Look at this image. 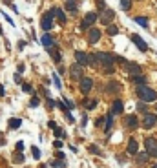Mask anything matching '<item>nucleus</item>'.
<instances>
[{"label": "nucleus", "instance_id": "39", "mask_svg": "<svg viewBox=\"0 0 157 168\" xmlns=\"http://www.w3.org/2000/svg\"><path fill=\"white\" fill-rule=\"evenodd\" d=\"M97 7H99V9H106V4H104V0H97Z\"/></svg>", "mask_w": 157, "mask_h": 168}, {"label": "nucleus", "instance_id": "3", "mask_svg": "<svg viewBox=\"0 0 157 168\" xmlns=\"http://www.w3.org/2000/svg\"><path fill=\"white\" fill-rule=\"evenodd\" d=\"M97 61L104 68H112V64L115 62V57L112 55V53H106V51H100V53H97Z\"/></svg>", "mask_w": 157, "mask_h": 168}, {"label": "nucleus", "instance_id": "36", "mask_svg": "<svg viewBox=\"0 0 157 168\" xmlns=\"http://www.w3.org/2000/svg\"><path fill=\"white\" fill-rule=\"evenodd\" d=\"M90 152H91V153H95V155H100V150H99L95 145H90Z\"/></svg>", "mask_w": 157, "mask_h": 168}, {"label": "nucleus", "instance_id": "40", "mask_svg": "<svg viewBox=\"0 0 157 168\" xmlns=\"http://www.w3.org/2000/svg\"><path fill=\"white\" fill-rule=\"evenodd\" d=\"M22 150H24V143H22V141H19V143H17V152H20V153H22Z\"/></svg>", "mask_w": 157, "mask_h": 168}, {"label": "nucleus", "instance_id": "21", "mask_svg": "<svg viewBox=\"0 0 157 168\" xmlns=\"http://www.w3.org/2000/svg\"><path fill=\"white\" fill-rule=\"evenodd\" d=\"M20 124H22V119H19V117H13V119H9V128H20Z\"/></svg>", "mask_w": 157, "mask_h": 168}, {"label": "nucleus", "instance_id": "19", "mask_svg": "<svg viewBox=\"0 0 157 168\" xmlns=\"http://www.w3.org/2000/svg\"><path fill=\"white\" fill-rule=\"evenodd\" d=\"M148 157H150V155H148L146 152H139L137 155H135V161H137L139 165H144V163H148Z\"/></svg>", "mask_w": 157, "mask_h": 168}, {"label": "nucleus", "instance_id": "45", "mask_svg": "<svg viewBox=\"0 0 157 168\" xmlns=\"http://www.w3.org/2000/svg\"><path fill=\"white\" fill-rule=\"evenodd\" d=\"M48 126H49V128H53V130H55V128H57V123H55V121H49V124H48Z\"/></svg>", "mask_w": 157, "mask_h": 168}, {"label": "nucleus", "instance_id": "25", "mask_svg": "<svg viewBox=\"0 0 157 168\" xmlns=\"http://www.w3.org/2000/svg\"><path fill=\"white\" fill-rule=\"evenodd\" d=\"M66 9L68 11H75L77 9V2L75 0H66Z\"/></svg>", "mask_w": 157, "mask_h": 168}, {"label": "nucleus", "instance_id": "6", "mask_svg": "<svg viewBox=\"0 0 157 168\" xmlns=\"http://www.w3.org/2000/svg\"><path fill=\"white\" fill-rule=\"evenodd\" d=\"M53 15H55V13H53V9H51V11H48V13L42 17V22H40V24H42V29H44V31H49V29L53 27Z\"/></svg>", "mask_w": 157, "mask_h": 168}, {"label": "nucleus", "instance_id": "11", "mask_svg": "<svg viewBox=\"0 0 157 168\" xmlns=\"http://www.w3.org/2000/svg\"><path fill=\"white\" fill-rule=\"evenodd\" d=\"M113 17H115V13H113L112 9H104V11L100 13V22L106 24V26H110V22L113 20Z\"/></svg>", "mask_w": 157, "mask_h": 168}, {"label": "nucleus", "instance_id": "41", "mask_svg": "<svg viewBox=\"0 0 157 168\" xmlns=\"http://www.w3.org/2000/svg\"><path fill=\"white\" fill-rule=\"evenodd\" d=\"M104 123H106V117H99L97 119V126H102Z\"/></svg>", "mask_w": 157, "mask_h": 168}, {"label": "nucleus", "instance_id": "28", "mask_svg": "<svg viewBox=\"0 0 157 168\" xmlns=\"http://www.w3.org/2000/svg\"><path fill=\"white\" fill-rule=\"evenodd\" d=\"M22 91H26V93H33V86L29 82H24L22 84Z\"/></svg>", "mask_w": 157, "mask_h": 168}, {"label": "nucleus", "instance_id": "31", "mask_svg": "<svg viewBox=\"0 0 157 168\" xmlns=\"http://www.w3.org/2000/svg\"><path fill=\"white\" fill-rule=\"evenodd\" d=\"M53 82H55V86H57V90H62V82H60V79H59L57 73H53Z\"/></svg>", "mask_w": 157, "mask_h": 168}, {"label": "nucleus", "instance_id": "23", "mask_svg": "<svg viewBox=\"0 0 157 168\" xmlns=\"http://www.w3.org/2000/svg\"><path fill=\"white\" fill-rule=\"evenodd\" d=\"M112 124H113V113H108V115H106V128H104V130H106V133L110 132Z\"/></svg>", "mask_w": 157, "mask_h": 168}, {"label": "nucleus", "instance_id": "34", "mask_svg": "<svg viewBox=\"0 0 157 168\" xmlns=\"http://www.w3.org/2000/svg\"><path fill=\"white\" fill-rule=\"evenodd\" d=\"M39 104H40V99H39V97H33V99H31V103H29V106H31V108H37Z\"/></svg>", "mask_w": 157, "mask_h": 168}, {"label": "nucleus", "instance_id": "32", "mask_svg": "<svg viewBox=\"0 0 157 168\" xmlns=\"http://www.w3.org/2000/svg\"><path fill=\"white\" fill-rule=\"evenodd\" d=\"M55 137H59V139H64L66 137V133H64L62 128H55Z\"/></svg>", "mask_w": 157, "mask_h": 168}, {"label": "nucleus", "instance_id": "4", "mask_svg": "<svg viewBox=\"0 0 157 168\" xmlns=\"http://www.w3.org/2000/svg\"><path fill=\"white\" fill-rule=\"evenodd\" d=\"M91 88H93V81H91L90 77H82V79L78 81V90H80L84 95H88V93L91 91Z\"/></svg>", "mask_w": 157, "mask_h": 168}, {"label": "nucleus", "instance_id": "2", "mask_svg": "<svg viewBox=\"0 0 157 168\" xmlns=\"http://www.w3.org/2000/svg\"><path fill=\"white\" fill-rule=\"evenodd\" d=\"M144 148H146V153H148L150 157H157V139L146 137V139H144Z\"/></svg>", "mask_w": 157, "mask_h": 168}, {"label": "nucleus", "instance_id": "5", "mask_svg": "<svg viewBox=\"0 0 157 168\" xmlns=\"http://www.w3.org/2000/svg\"><path fill=\"white\" fill-rule=\"evenodd\" d=\"M75 61L78 66H90L91 64V57L86 51H75Z\"/></svg>", "mask_w": 157, "mask_h": 168}, {"label": "nucleus", "instance_id": "48", "mask_svg": "<svg viewBox=\"0 0 157 168\" xmlns=\"http://www.w3.org/2000/svg\"><path fill=\"white\" fill-rule=\"evenodd\" d=\"M6 91H4V86H0V95H4Z\"/></svg>", "mask_w": 157, "mask_h": 168}, {"label": "nucleus", "instance_id": "16", "mask_svg": "<svg viewBox=\"0 0 157 168\" xmlns=\"http://www.w3.org/2000/svg\"><path fill=\"white\" fill-rule=\"evenodd\" d=\"M40 42H42V46H46L48 49H51V46H55V40H53V37L51 35H42V39H40Z\"/></svg>", "mask_w": 157, "mask_h": 168}, {"label": "nucleus", "instance_id": "38", "mask_svg": "<svg viewBox=\"0 0 157 168\" xmlns=\"http://www.w3.org/2000/svg\"><path fill=\"white\" fill-rule=\"evenodd\" d=\"M66 121H68V123H71V124L75 123V119H73V115H71L70 111H66Z\"/></svg>", "mask_w": 157, "mask_h": 168}, {"label": "nucleus", "instance_id": "14", "mask_svg": "<svg viewBox=\"0 0 157 168\" xmlns=\"http://www.w3.org/2000/svg\"><path fill=\"white\" fill-rule=\"evenodd\" d=\"M126 152H128L130 155H137L139 153V145H137L135 139H130V141H128V148H126Z\"/></svg>", "mask_w": 157, "mask_h": 168}, {"label": "nucleus", "instance_id": "33", "mask_svg": "<svg viewBox=\"0 0 157 168\" xmlns=\"http://www.w3.org/2000/svg\"><path fill=\"white\" fill-rule=\"evenodd\" d=\"M49 53H51V57L55 59V62H60V53H59V51H53V49H49Z\"/></svg>", "mask_w": 157, "mask_h": 168}, {"label": "nucleus", "instance_id": "35", "mask_svg": "<svg viewBox=\"0 0 157 168\" xmlns=\"http://www.w3.org/2000/svg\"><path fill=\"white\" fill-rule=\"evenodd\" d=\"M13 161H17V163H22V161H24V155H22L20 152H17V153H15V157H13Z\"/></svg>", "mask_w": 157, "mask_h": 168}, {"label": "nucleus", "instance_id": "49", "mask_svg": "<svg viewBox=\"0 0 157 168\" xmlns=\"http://www.w3.org/2000/svg\"><path fill=\"white\" fill-rule=\"evenodd\" d=\"M152 168H157V163H155V165H154V166H152Z\"/></svg>", "mask_w": 157, "mask_h": 168}, {"label": "nucleus", "instance_id": "27", "mask_svg": "<svg viewBox=\"0 0 157 168\" xmlns=\"http://www.w3.org/2000/svg\"><path fill=\"white\" fill-rule=\"evenodd\" d=\"M121 7H122L124 11H128V9L132 7V0H121Z\"/></svg>", "mask_w": 157, "mask_h": 168}, {"label": "nucleus", "instance_id": "7", "mask_svg": "<svg viewBox=\"0 0 157 168\" xmlns=\"http://www.w3.org/2000/svg\"><path fill=\"white\" fill-rule=\"evenodd\" d=\"M70 79H73V81H80L82 79V66H78L77 62L70 66Z\"/></svg>", "mask_w": 157, "mask_h": 168}, {"label": "nucleus", "instance_id": "37", "mask_svg": "<svg viewBox=\"0 0 157 168\" xmlns=\"http://www.w3.org/2000/svg\"><path fill=\"white\" fill-rule=\"evenodd\" d=\"M51 166H55V168H57V166H59V168H64L66 165H64L62 161H51Z\"/></svg>", "mask_w": 157, "mask_h": 168}, {"label": "nucleus", "instance_id": "12", "mask_svg": "<svg viewBox=\"0 0 157 168\" xmlns=\"http://www.w3.org/2000/svg\"><path fill=\"white\" fill-rule=\"evenodd\" d=\"M99 39H100V29L91 27V29L88 31V42H90V44H95V42H99Z\"/></svg>", "mask_w": 157, "mask_h": 168}, {"label": "nucleus", "instance_id": "47", "mask_svg": "<svg viewBox=\"0 0 157 168\" xmlns=\"http://www.w3.org/2000/svg\"><path fill=\"white\" fill-rule=\"evenodd\" d=\"M0 133H2V132H0ZM4 143H6V139H4V137L0 135V145H4Z\"/></svg>", "mask_w": 157, "mask_h": 168}, {"label": "nucleus", "instance_id": "13", "mask_svg": "<svg viewBox=\"0 0 157 168\" xmlns=\"http://www.w3.org/2000/svg\"><path fill=\"white\" fill-rule=\"evenodd\" d=\"M132 42H134V44L137 46V48L141 49V51H148V44H146V42L142 40V39H141L139 35H132Z\"/></svg>", "mask_w": 157, "mask_h": 168}, {"label": "nucleus", "instance_id": "18", "mask_svg": "<svg viewBox=\"0 0 157 168\" xmlns=\"http://www.w3.org/2000/svg\"><path fill=\"white\" fill-rule=\"evenodd\" d=\"M106 91H110V93H117V91H121V84L115 82V81L108 82V86H106Z\"/></svg>", "mask_w": 157, "mask_h": 168}, {"label": "nucleus", "instance_id": "22", "mask_svg": "<svg viewBox=\"0 0 157 168\" xmlns=\"http://www.w3.org/2000/svg\"><path fill=\"white\" fill-rule=\"evenodd\" d=\"M82 104H84V108H88V110H93V108L97 106V101H91V99H84V101H82Z\"/></svg>", "mask_w": 157, "mask_h": 168}, {"label": "nucleus", "instance_id": "46", "mask_svg": "<svg viewBox=\"0 0 157 168\" xmlns=\"http://www.w3.org/2000/svg\"><path fill=\"white\" fill-rule=\"evenodd\" d=\"M24 48H26V42L20 40V42H19V49H24Z\"/></svg>", "mask_w": 157, "mask_h": 168}, {"label": "nucleus", "instance_id": "15", "mask_svg": "<svg viewBox=\"0 0 157 168\" xmlns=\"http://www.w3.org/2000/svg\"><path fill=\"white\" fill-rule=\"evenodd\" d=\"M122 110H124V104H122V101H113V103H112V113H113V115H121V113H122Z\"/></svg>", "mask_w": 157, "mask_h": 168}, {"label": "nucleus", "instance_id": "29", "mask_svg": "<svg viewBox=\"0 0 157 168\" xmlns=\"http://www.w3.org/2000/svg\"><path fill=\"white\" fill-rule=\"evenodd\" d=\"M106 31H108V35H112V37H113V35H117V33H119L117 26H108V29H106Z\"/></svg>", "mask_w": 157, "mask_h": 168}, {"label": "nucleus", "instance_id": "42", "mask_svg": "<svg viewBox=\"0 0 157 168\" xmlns=\"http://www.w3.org/2000/svg\"><path fill=\"white\" fill-rule=\"evenodd\" d=\"M139 110H141V111H146V104H144V103H142V101H141V103H139V106H137Z\"/></svg>", "mask_w": 157, "mask_h": 168}, {"label": "nucleus", "instance_id": "20", "mask_svg": "<svg viewBox=\"0 0 157 168\" xmlns=\"http://www.w3.org/2000/svg\"><path fill=\"white\" fill-rule=\"evenodd\" d=\"M53 13L57 15V19H59L60 24H66V15H64V11L59 9V7H53Z\"/></svg>", "mask_w": 157, "mask_h": 168}, {"label": "nucleus", "instance_id": "44", "mask_svg": "<svg viewBox=\"0 0 157 168\" xmlns=\"http://www.w3.org/2000/svg\"><path fill=\"white\" fill-rule=\"evenodd\" d=\"M48 104L51 106V108H55V106H57V101H53V99H48Z\"/></svg>", "mask_w": 157, "mask_h": 168}, {"label": "nucleus", "instance_id": "17", "mask_svg": "<svg viewBox=\"0 0 157 168\" xmlns=\"http://www.w3.org/2000/svg\"><path fill=\"white\" fill-rule=\"evenodd\" d=\"M126 126H128V128H132V130H135V128L139 126L137 117H135V115H128V117H126Z\"/></svg>", "mask_w": 157, "mask_h": 168}, {"label": "nucleus", "instance_id": "10", "mask_svg": "<svg viewBox=\"0 0 157 168\" xmlns=\"http://www.w3.org/2000/svg\"><path fill=\"white\" fill-rule=\"evenodd\" d=\"M124 68H126V71L132 75V77H137V75H141V66L135 62H126L124 64Z\"/></svg>", "mask_w": 157, "mask_h": 168}, {"label": "nucleus", "instance_id": "43", "mask_svg": "<svg viewBox=\"0 0 157 168\" xmlns=\"http://www.w3.org/2000/svg\"><path fill=\"white\" fill-rule=\"evenodd\" d=\"M55 148H62V141L60 139H55V145H53Z\"/></svg>", "mask_w": 157, "mask_h": 168}, {"label": "nucleus", "instance_id": "8", "mask_svg": "<svg viewBox=\"0 0 157 168\" xmlns=\"http://www.w3.org/2000/svg\"><path fill=\"white\" fill-rule=\"evenodd\" d=\"M157 123V115L155 113H144V119H142V128H146V130H150V128H154Z\"/></svg>", "mask_w": 157, "mask_h": 168}, {"label": "nucleus", "instance_id": "1", "mask_svg": "<svg viewBox=\"0 0 157 168\" xmlns=\"http://www.w3.org/2000/svg\"><path fill=\"white\" fill-rule=\"evenodd\" d=\"M137 95L142 103H154V101H157V91L152 90V88H148V86H139Z\"/></svg>", "mask_w": 157, "mask_h": 168}, {"label": "nucleus", "instance_id": "30", "mask_svg": "<svg viewBox=\"0 0 157 168\" xmlns=\"http://www.w3.org/2000/svg\"><path fill=\"white\" fill-rule=\"evenodd\" d=\"M31 153H33V159H37V161L40 159V150L37 146H31Z\"/></svg>", "mask_w": 157, "mask_h": 168}, {"label": "nucleus", "instance_id": "24", "mask_svg": "<svg viewBox=\"0 0 157 168\" xmlns=\"http://www.w3.org/2000/svg\"><path fill=\"white\" fill-rule=\"evenodd\" d=\"M132 81L139 86H146V77H142V75H137V77H132Z\"/></svg>", "mask_w": 157, "mask_h": 168}, {"label": "nucleus", "instance_id": "9", "mask_svg": "<svg viewBox=\"0 0 157 168\" xmlns=\"http://www.w3.org/2000/svg\"><path fill=\"white\" fill-rule=\"evenodd\" d=\"M97 19H99V15L97 13H88L86 17H84V20H82V24H80V29H86V27H90L91 24H95L97 22Z\"/></svg>", "mask_w": 157, "mask_h": 168}, {"label": "nucleus", "instance_id": "26", "mask_svg": "<svg viewBox=\"0 0 157 168\" xmlns=\"http://www.w3.org/2000/svg\"><path fill=\"white\" fill-rule=\"evenodd\" d=\"M135 22L139 26H142V27H148V19L146 17H135Z\"/></svg>", "mask_w": 157, "mask_h": 168}]
</instances>
